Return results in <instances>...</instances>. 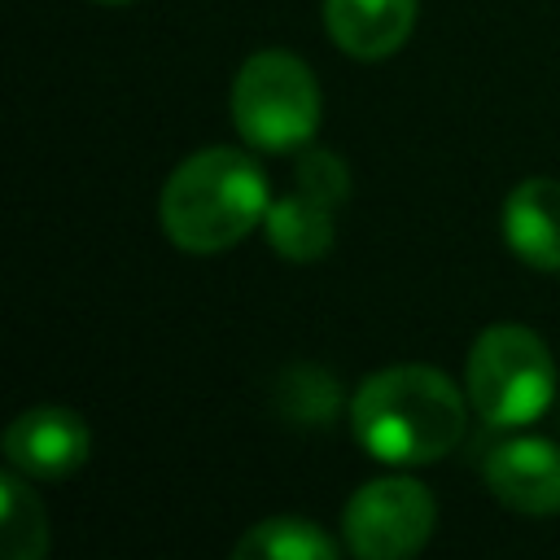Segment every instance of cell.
<instances>
[{
  "label": "cell",
  "mask_w": 560,
  "mask_h": 560,
  "mask_svg": "<svg viewBox=\"0 0 560 560\" xmlns=\"http://www.w3.org/2000/svg\"><path fill=\"white\" fill-rule=\"evenodd\" d=\"M438 525L433 494L411 477H381L368 481L341 516L346 542L363 560H402L429 542Z\"/></svg>",
  "instance_id": "cell-6"
},
{
  "label": "cell",
  "mask_w": 560,
  "mask_h": 560,
  "mask_svg": "<svg viewBox=\"0 0 560 560\" xmlns=\"http://www.w3.org/2000/svg\"><path fill=\"white\" fill-rule=\"evenodd\" d=\"M328 35L359 61L389 57L416 26V0H324Z\"/></svg>",
  "instance_id": "cell-9"
},
{
  "label": "cell",
  "mask_w": 560,
  "mask_h": 560,
  "mask_svg": "<svg viewBox=\"0 0 560 560\" xmlns=\"http://www.w3.org/2000/svg\"><path fill=\"white\" fill-rule=\"evenodd\" d=\"M503 236L512 254L538 271H560V184L525 179L503 201Z\"/></svg>",
  "instance_id": "cell-10"
},
{
  "label": "cell",
  "mask_w": 560,
  "mask_h": 560,
  "mask_svg": "<svg viewBox=\"0 0 560 560\" xmlns=\"http://www.w3.org/2000/svg\"><path fill=\"white\" fill-rule=\"evenodd\" d=\"M0 551L9 560H39L48 551V521L22 477H0Z\"/></svg>",
  "instance_id": "cell-12"
},
{
  "label": "cell",
  "mask_w": 560,
  "mask_h": 560,
  "mask_svg": "<svg viewBox=\"0 0 560 560\" xmlns=\"http://www.w3.org/2000/svg\"><path fill=\"white\" fill-rule=\"evenodd\" d=\"M232 556L236 560H332L337 542L302 516H271V521H258L236 542Z\"/></svg>",
  "instance_id": "cell-11"
},
{
  "label": "cell",
  "mask_w": 560,
  "mask_h": 560,
  "mask_svg": "<svg viewBox=\"0 0 560 560\" xmlns=\"http://www.w3.org/2000/svg\"><path fill=\"white\" fill-rule=\"evenodd\" d=\"M232 122L254 149H298L319 127V83L293 52H254L232 83Z\"/></svg>",
  "instance_id": "cell-4"
},
{
  "label": "cell",
  "mask_w": 560,
  "mask_h": 560,
  "mask_svg": "<svg viewBox=\"0 0 560 560\" xmlns=\"http://www.w3.org/2000/svg\"><path fill=\"white\" fill-rule=\"evenodd\" d=\"M96 4H127V0H96Z\"/></svg>",
  "instance_id": "cell-13"
},
{
  "label": "cell",
  "mask_w": 560,
  "mask_h": 560,
  "mask_svg": "<svg viewBox=\"0 0 560 560\" xmlns=\"http://www.w3.org/2000/svg\"><path fill=\"white\" fill-rule=\"evenodd\" d=\"M486 486L516 512H560V446L547 438H516L494 446L486 459Z\"/></svg>",
  "instance_id": "cell-8"
},
{
  "label": "cell",
  "mask_w": 560,
  "mask_h": 560,
  "mask_svg": "<svg viewBox=\"0 0 560 560\" xmlns=\"http://www.w3.org/2000/svg\"><path fill=\"white\" fill-rule=\"evenodd\" d=\"M350 197V171L337 153L328 149H306L298 158V184L289 197L271 201L262 223H267V241L280 258L289 262H315L328 254L332 245V214L337 206Z\"/></svg>",
  "instance_id": "cell-5"
},
{
  "label": "cell",
  "mask_w": 560,
  "mask_h": 560,
  "mask_svg": "<svg viewBox=\"0 0 560 560\" xmlns=\"http://www.w3.org/2000/svg\"><path fill=\"white\" fill-rule=\"evenodd\" d=\"M267 179L241 149H201L162 188V228L188 254L232 249L267 214Z\"/></svg>",
  "instance_id": "cell-2"
},
{
  "label": "cell",
  "mask_w": 560,
  "mask_h": 560,
  "mask_svg": "<svg viewBox=\"0 0 560 560\" xmlns=\"http://www.w3.org/2000/svg\"><path fill=\"white\" fill-rule=\"evenodd\" d=\"M354 438L385 464H433L464 438V398L438 368L402 363L372 372L350 402Z\"/></svg>",
  "instance_id": "cell-1"
},
{
  "label": "cell",
  "mask_w": 560,
  "mask_h": 560,
  "mask_svg": "<svg viewBox=\"0 0 560 560\" xmlns=\"http://www.w3.org/2000/svg\"><path fill=\"white\" fill-rule=\"evenodd\" d=\"M468 394L486 424L516 429L556 398V363L538 332L521 324L486 328L468 350Z\"/></svg>",
  "instance_id": "cell-3"
},
{
  "label": "cell",
  "mask_w": 560,
  "mask_h": 560,
  "mask_svg": "<svg viewBox=\"0 0 560 560\" xmlns=\"http://www.w3.org/2000/svg\"><path fill=\"white\" fill-rule=\"evenodd\" d=\"M92 451L83 416L66 407H31L4 429V459L22 477H66Z\"/></svg>",
  "instance_id": "cell-7"
}]
</instances>
